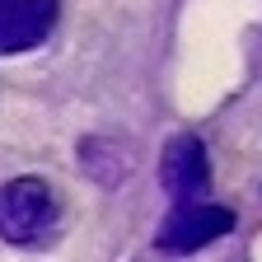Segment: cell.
<instances>
[{
    "mask_svg": "<svg viewBox=\"0 0 262 262\" xmlns=\"http://www.w3.org/2000/svg\"><path fill=\"white\" fill-rule=\"evenodd\" d=\"M56 192L42 178H14L0 187V239L10 244H42L56 229Z\"/></svg>",
    "mask_w": 262,
    "mask_h": 262,
    "instance_id": "obj_1",
    "label": "cell"
},
{
    "mask_svg": "<svg viewBox=\"0 0 262 262\" xmlns=\"http://www.w3.org/2000/svg\"><path fill=\"white\" fill-rule=\"evenodd\" d=\"M234 229V211L229 206H211V202H183L159 229V248L164 253H192L206 248L215 239H225Z\"/></svg>",
    "mask_w": 262,
    "mask_h": 262,
    "instance_id": "obj_2",
    "label": "cell"
},
{
    "mask_svg": "<svg viewBox=\"0 0 262 262\" xmlns=\"http://www.w3.org/2000/svg\"><path fill=\"white\" fill-rule=\"evenodd\" d=\"M61 0H0V56L38 47L56 28Z\"/></svg>",
    "mask_w": 262,
    "mask_h": 262,
    "instance_id": "obj_3",
    "label": "cell"
},
{
    "mask_svg": "<svg viewBox=\"0 0 262 262\" xmlns=\"http://www.w3.org/2000/svg\"><path fill=\"white\" fill-rule=\"evenodd\" d=\"M159 183H164V192H169L178 206L196 202V196L206 192V183H211V164H206L202 141L196 136H173L169 150H164V159H159Z\"/></svg>",
    "mask_w": 262,
    "mask_h": 262,
    "instance_id": "obj_4",
    "label": "cell"
}]
</instances>
